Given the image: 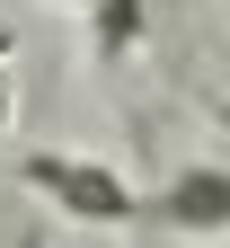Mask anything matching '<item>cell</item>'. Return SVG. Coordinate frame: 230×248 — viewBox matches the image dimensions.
<instances>
[{"mask_svg": "<svg viewBox=\"0 0 230 248\" xmlns=\"http://www.w3.org/2000/svg\"><path fill=\"white\" fill-rule=\"evenodd\" d=\"M18 186L45 195L62 222H89V231L142 222V186L124 177V169H107V160H80V151H27V160H18Z\"/></svg>", "mask_w": 230, "mask_h": 248, "instance_id": "1", "label": "cell"}, {"mask_svg": "<svg viewBox=\"0 0 230 248\" xmlns=\"http://www.w3.org/2000/svg\"><path fill=\"white\" fill-rule=\"evenodd\" d=\"M142 222L169 231V239H221V231H230V169H213V160L177 169L169 186L142 195Z\"/></svg>", "mask_w": 230, "mask_h": 248, "instance_id": "2", "label": "cell"}, {"mask_svg": "<svg viewBox=\"0 0 230 248\" xmlns=\"http://www.w3.org/2000/svg\"><path fill=\"white\" fill-rule=\"evenodd\" d=\"M89 9V45H97V62H124L142 45V27H151V0H80Z\"/></svg>", "mask_w": 230, "mask_h": 248, "instance_id": "3", "label": "cell"}, {"mask_svg": "<svg viewBox=\"0 0 230 248\" xmlns=\"http://www.w3.org/2000/svg\"><path fill=\"white\" fill-rule=\"evenodd\" d=\"M9 115H18V80H9V62H0V133H9Z\"/></svg>", "mask_w": 230, "mask_h": 248, "instance_id": "4", "label": "cell"}, {"mask_svg": "<svg viewBox=\"0 0 230 248\" xmlns=\"http://www.w3.org/2000/svg\"><path fill=\"white\" fill-rule=\"evenodd\" d=\"M9 53H18V36H9V27H0V62H9Z\"/></svg>", "mask_w": 230, "mask_h": 248, "instance_id": "5", "label": "cell"}]
</instances>
